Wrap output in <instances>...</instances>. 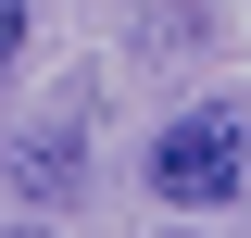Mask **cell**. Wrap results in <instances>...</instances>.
<instances>
[{
  "instance_id": "cell-1",
  "label": "cell",
  "mask_w": 251,
  "mask_h": 238,
  "mask_svg": "<svg viewBox=\"0 0 251 238\" xmlns=\"http://www.w3.org/2000/svg\"><path fill=\"white\" fill-rule=\"evenodd\" d=\"M239 125L226 113H188V125H163L151 138V201L163 213H214V201H239Z\"/></svg>"
},
{
  "instance_id": "cell-2",
  "label": "cell",
  "mask_w": 251,
  "mask_h": 238,
  "mask_svg": "<svg viewBox=\"0 0 251 238\" xmlns=\"http://www.w3.org/2000/svg\"><path fill=\"white\" fill-rule=\"evenodd\" d=\"M0 176H13V201H25V213H63V201H75V176H88V125H75V113H50V125H25Z\"/></svg>"
},
{
  "instance_id": "cell-3",
  "label": "cell",
  "mask_w": 251,
  "mask_h": 238,
  "mask_svg": "<svg viewBox=\"0 0 251 238\" xmlns=\"http://www.w3.org/2000/svg\"><path fill=\"white\" fill-rule=\"evenodd\" d=\"M13 63H25V0H0V88H13Z\"/></svg>"
}]
</instances>
